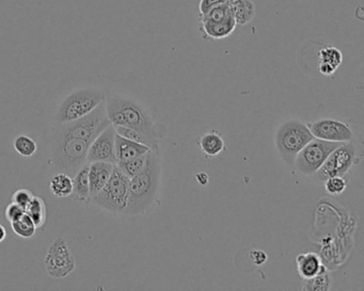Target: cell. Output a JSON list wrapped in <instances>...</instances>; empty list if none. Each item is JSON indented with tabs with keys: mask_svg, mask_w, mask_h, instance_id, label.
Here are the masks:
<instances>
[{
	"mask_svg": "<svg viewBox=\"0 0 364 291\" xmlns=\"http://www.w3.org/2000/svg\"><path fill=\"white\" fill-rule=\"evenodd\" d=\"M159 151H150L147 165L141 173L129 179V203L124 214L141 215L154 204L161 183Z\"/></svg>",
	"mask_w": 364,
	"mask_h": 291,
	"instance_id": "cell-1",
	"label": "cell"
},
{
	"mask_svg": "<svg viewBox=\"0 0 364 291\" xmlns=\"http://www.w3.org/2000/svg\"><path fill=\"white\" fill-rule=\"evenodd\" d=\"M107 117L113 126H124L136 129L153 140L163 137L159 125L152 120L151 115L141 105L126 97L110 94L106 96Z\"/></svg>",
	"mask_w": 364,
	"mask_h": 291,
	"instance_id": "cell-2",
	"label": "cell"
},
{
	"mask_svg": "<svg viewBox=\"0 0 364 291\" xmlns=\"http://www.w3.org/2000/svg\"><path fill=\"white\" fill-rule=\"evenodd\" d=\"M91 143L82 139L66 137L54 131L52 140V163L60 172L71 177L78 173L80 167L87 165V155Z\"/></svg>",
	"mask_w": 364,
	"mask_h": 291,
	"instance_id": "cell-3",
	"label": "cell"
},
{
	"mask_svg": "<svg viewBox=\"0 0 364 291\" xmlns=\"http://www.w3.org/2000/svg\"><path fill=\"white\" fill-rule=\"evenodd\" d=\"M129 177L117 165L113 167L108 181L89 203L110 214H124L129 203Z\"/></svg>",
	"mask_w": 364,
	"mask_h": 291,
	"instance_id": "cell-4",
	"label": "cell"
},
{
	"mask_svg": "<svg viewBox=\"0 0 364 291\" xmlns=\"http://www.w3.org/2000/svg\"><path fill=\"white\" fill-rule=\"evenodd\" d=\"M314 139L307 124L291 120L279 127L276 133V147L282 161L289 165H294L297 154Z\"/></svg>",
	"mask_w": 364,
	"mask_h": 291,
	"instance_id": "cell-5",
	"label": "cell"
},
{
	"mask_svg": "<svg viewBox=\"0 0 364 291\" xmlns=\"http://www.w3.org/2000/svg\"><path fill=\"white\" fill-rule=\"evenodd\" d=\"M110 125V121L107 117L106 104L103 102L82 118L58 124L56 133L92 143L93 140Z\"/></svg>",
	"mask_w": 364,
	"mask_h": 291,
	"instance_id": "cell-6",
	"label": "cell"
},
{
	"mask_svg": "<svg viewBox=\"0 0 364 291\" xmlns=\"http://www.w3.org/2000/svg\"><path fill=\"white\" fill-rule=\"evenodd\" d=\"M106 100L104 93L92 89L75 91L64 98L57 110L56 121L58 124L78 120L94 110Z\"/></svg>",
	"mask_w": 364,
	"mask_h": 291,
	"instance_id": "cell-7",
	"label": "cell"
},
{
	"mask_svg": "<svg viewBox=\"0 0 364 291\" xmlns=\"http://www.w3.org/2000/svg\"><path fill=\"white\" fill-rule=\"evenodd\" d=\"M342 142H329L314 138L305 145L294 161L295 167L303 175H313Z\"/></svg>",
	"mask_w": 364,
	"mask_h": 291,
	"instance_id": "cell-8",
	"label": "cell"
},
{
	"mask_svg": "<svg viewBox=\"0 0 364 291\" xmlns=\"http://www.w3.org/2000/svg\"><path fill=\"white\" fill-rule=\"evenodd\" d=\"M357 161L355 145L349 142L342 143L329 155L328 158L326 159L325 163L315 173L317 179L325 181L329 177H344Z\"/></svg>",
	"mask_w": 364,
	"mask_h": 291,
	"instance_id": "cell-9",
	"label": "cell"
},
{
	"mask_svg": "<svg viewBox=\"0 0 364 291\" xmlns=\"http://www.w3.org/2000/svg\"><path fill=\"white\" fill-rule=\"evenodd\" d=\"M44 266L48 276L52 278H64L75 270V260L68 242L64 238H57L46 252Z\"/></svg>",
	"mask_w": 364,
	"mask_h": 291,
	"instance_id": "cell-10",
	"label": "cell"
},
{
	"mask_svg": "<svg viewBox=\"0 0 364 291\" xmlns=\"http://www.w3.org/2000/svg\"><path fill=\"white\" fill-rule=\"evenodd\" d=\"M313 137L329 142H349L353 140L354 133L347 123L335 119H321L307 124Z\"/></svg>",
	"mask_w": 364,
	"mask_h": 291,
	"instance_id": "cell-11",
	"label": "cell"
},
{
	"mask_svg": "<svg viewBox=\"0 0 364 291\" xmlns=\"http://www.w3.org/2000/svg\"><path fill=\"white\" fill-rule=\"evenodd\" d=\"M115 140H116V130L113 125L107 127L91 143L87 155V163H105L116 165V151H115Z\"/></svg>",
	"mask_w": 364,
	"mask_h": 291,
	"instance_id": "cell-12",
	"label": "cell"
},
{
	"mask_svg": "<svg viewBox=\"0 0 364 291\" xmlns=\"http://www.w3.org/2000/svg\"><path fill=\"white\" fill-rule=\"evenodd\" d=\"M199 30L201 32L202 38L206 41L228 38L235 31L236 26H238L234 17L219 22L210 21V20L203 17H199Z\"/></svg>",
	"mask_w": 364,
	"mask_h": 291,
	"instance_id": "cell-13",
	"label": "cell"
},
{
	"mask_svg": "<svg viewBox=\"0 0 364 291\" xmlns=\"http://www.w3.org/2000/svg\"><path fill=\"white\" fill-rule=\"evenodd\" d=\"M150 151H152V149L147 145L123 138L116 133L115 151H116L117 163H124V161L143 156L145 154L149 153Z\"/></svg>",
	"mask_w": 364,
	"mask_h": 291,
	"instance_id": "cell-14",
	"label": "cell"
},
{
	"mask_svg": "<svg viewBox=\"0 0 364 291\" xmlns=\"http://www.w3.org/2000/svg\"><path fill=\"white\" fill-rule=\"evenodd\" d=\"M113 163L96 161L89 163V181H90V197H94L104 188L112 173Z\"/></svg>",
	"mask_w": 364,
	"mask_h": 291,
	"instance_id": "cell-15",
	"label": "cell"
},
{
	"mask_svg": "<svg viewBox=\"0 0 364 291\" xmlns=\"http://www.w3.org/2000/svg\"><path fill=\"white\" fill-rule=\"evenodd\" d=\"M296 264L299 276L305 281L311 280L326 272V268L321 264L319 256L311 252L299 254L296 258Z\"/></svg>",
	"mask_w": 364,
	"mask_h": 291,
	"instance_id": "cell-16",
	"label": "cell"
},
{
	"mask_svg": "<svg viewBox=\"0 0 364 291\" xmlns=\"http://www.w3.org/2000/svg\"><path fill=\"white\" fill-rule=\"evenodd\" d=\"M73 179V194L76 201L89 203L90 200V181H89V163L78 170Z\"/></svg>",
	"mask_w": 364,
	"mask_h": 291,
	"instance_id": "cell-17",
	"label": "cell"
},
{
	"mask_svg": "<svg viewBox=\"0 0 364 291\" xmlns=\"http://www.w3.org/2000/svg\"><path fill=\"white\" fill-rule=\"evenodd\" d=\"M230 7L238 25H248L256 17V5L252 0H231Z\"/></svg>",
	"mask_w": 364,
	"mask_h": 291,
	"instance_id": "cell-18",
	"label": "cell"
},
{
	"mask_svg": "<svg viewBox=\"0 0 364 291\" xmlns=\"http://www.w3.org/2000/svg\"><path fill=\"white\" fill-rule=\"evenodd\" d=\"M200 149L206 156H218L224 151V141L217 131L213 130L204 133L199 139Z\"/></svg>",
	"mask_w": 364,
	"mask_h": 291,
	"instance_id": "cell-19",
	"label": "cell"
},
{
	"mask_svg": "<svg viewBox=\"0 0 364 291\" xmlns=\"http://www.w3.org/2000/svg\"><path fill=\"white\" fill-rule=\"evenodd\" d=\"M50 190L54 197H59V199L71 197L73 194L72 177L64 172L54 174V177L50 179Z\"/></svg>",
	"mask_w": 364,
	"mask_h": 291,
	"instance_id": "cell-20",
	"label": "cell"
},
{
	"mask_svg": "<svg viewBox=\"0 0 364 291\" xmlns=\"http://www.w3.org/2000/svg\"><path fill=\"white\" fill-rule=\"evenodd\" d=\"M116 130L117 135H121L123 138L129 139V140L135 141V142L141 143V144L147 145L152 151H159V140H153L147 135H143L140 131L136 129L129 128L124 126H113Z\"/></svg>",
	"mask_w": 364,
	"mask_h": 291,
	"instance_id": "cell-21",
	"label": "cell"
},
{
	"mask_svg": "<svg viewBox=\"0 0 364 291\" xmlns=\"http://www.w3.org/2000/svg\"><path fill=\"white\" fill-rule=\"evenodd\" d=\"M26 214L31 218L36 228L42 227L46 221L45 202L39 197H34L28 207Z\"/></svg>",
	"mask_w": 364,
	"mask_h": 291,
	"instance_id": "cell-22",
	"label": "cell"
},
{
	"mask_svg": "<svg viewBox=\"0 0 364 291\" xmlns=\"http://www.w3.org/2000/svg\"><path fill=\"white\" fill-rule=\"evenodd\" d=\"M11 227L14 234L23 239H31L36 235V226L26 212L23 217L11 222Z\"/></svg>",
	"mask_w": 364,
	"mask_h": 291,
	"instance_id": "cell-23",
	"label": "cell"
},
{
	"mask_svg": "<svg viewBox=\"0 0 364 291\" xmlns=\"http://www.w3.org/2000/svg\"><path fill=\"white\" fill-rule=\"evenodd\" d=\"M147 157H149V153L145 154L143 156L137 157V158L124 161V163H118L116 165L129 179H133V177H136L145 170L147 163Z\"/></svg>",
	"mask_w": 364,
	"mask_h": 291,
	"instance_id": "cell-24",
	"label": "cell"
},
{
	"mask_svg": "<svg viewBox=\"0 0 364 291\" xmlns=\"http://www.w3.org/2000/svg\"><path fill=\"white\" fill-rule=\"evenodd\" d=\"M13 147L16 153L23 157L34 156L38 149L36 141L25 135H17L14 139Z\"/></svg>",
	"mask_w": 364,
	"mask_h": 291,
	"instance_id": "cell-25",
	"label": "cell"
},
{
	"mask_svg": "<svg viewBox=\"0 0 364 291\" xmlns=\"http://www.w3.org/2000/svg\"><path fill=\"white\" fill-rule=\"evenodd\" d=\"M319 64H329L337 70L343 61L342 52L335 47H325L319 52Z\"/></svg>",
	"mask_w": 364,
	"mask_h": 291,
	"instance_id": "cell-26",
	"label": "cell"
},
{
	"mask_svg": "<svg viewBox=\"0 0 364 291\" xmlns=\"http://www.w3.org/2000/svg\"><path fill=\"white\" fill-rule=\"evenodd\" d=\"M347 181L343 177H333L325 181L326 192L331 195H339L347 189Z\"/></svg>",
	"mask_w": 364,
	"mask_h": 291,
	"instance_id": "cell-27",
	"label": "cell"
},
{
	"mask_svg": "<svg viewBox=\"0 0 364 291\" xmlns=\"http://www.w3.org/2000/svg\"><path fill=\"white\" fill-rule=\"evenodd\" d=\"M330 288V278L327 274H319L311 280L305 281L303 289L305 290H328Z\"/></svg>",
	"mask_w": 364,
	"mask_h": 291,
	"instance_id": "cell-28",
	"label": "cell"
},
{
	"mask_svg": "<svg viewBox=\"0 0 364 291\" xmlns=\"http://www.w3.org/2000/svg\"><path fill=\"white\" fill-rule=\"evenodd\" d=\"M34 197V194H32L29 190L18 189L17 191L14 192L13 195H12V202L17 204V205L21 206V207H23L24 209L26 210V208L28 207V205H29Z\"/></svg>",
	"mask_w": 364,
	"mask_h": 291,
	"instance_id": "cell-29",
	"label": "cell"
},
{
	"mask_svg": "<svg viewBox=\"0 0 364 291\" xmlns=\"http://www.w3.org/2000/svg\"><path fill=\"white\" fill-rule=\"evenodd\" d=\"M25 212L26 210L24 209L23 207L11 202V203L7 206V208H6V218H7L9 222H14L20 219V218L23 217Z\"/></svg>",
	"mask_w": 364,
	"mask_h": 291,
	"instance_id": "cell-30",
	"label": "cell"
},
{
	"mask_svg": "<svg viewBox=\"0 0 364 291\" xmlns=\"http://www.w3.org/2000/svg\"><path fill=\"white\" fill-rule=\"evenodd\" d=\"M231 0H200L199 16L205 15L210 10L215 9L224 3H228Z\"/></svg>",
	"mask_w": 364,
	"mask_h": 291,
	"instance_id": "cell-31",
	"label": "cell"
},
{
	"mask_svg": "<svg viewBox=\"0 0 364 291\" xmlns=\"http://www.w3.org/2000/svg\"><path fill=\"white\" fill-rule=\"evenodd\" d=\"M249 260H250V262H252L254 266L261 267L267 262L268 256H267L264 251L254 248V250H252L249 252Z\"/></svg>",
	"mask_w": 364,
	"mask_h": 291,
	"instance_id": "cell-32",
	"label": "cell"
},
{
	"mask_svg": "<svg viewBox=\"0 0 364 291\" xmlns=\"http://www.w3.org/2000/svg\"><path fill=\"white\" fill-rule=\"evenodd\" d=\"M196 179H197V181L200 185L205 186L206 184L208 183V181H210V177H208V175L206 173H199L196 175Z\"/></svg>",
	"mask_w": 364,
	"mask_h": 291,
	"instance_id": "cell-33",
	"label": "cell"
},
{
	"mask_svg": "<svg viewBox=\"0 0 364 291\" xmlns=\"http://www.w3.org/2000/svg\"><path fill=\"white\" fill-rule=\"evenodd\" d=\"M6 237H7V230L5 226L0 224V242H3Z\"/></svg>",
	"mask_w": 364,
	"mask_h": 291,
	"instance_id": "cell-34",
	"label": "cell"
}]
</instances>
